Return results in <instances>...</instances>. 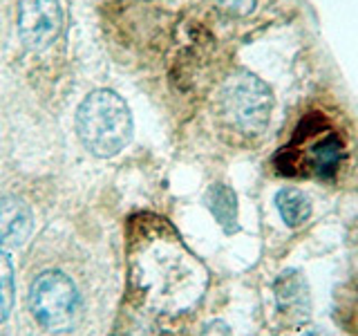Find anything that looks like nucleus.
Segmentation results:
<instances>
[{
	"mask_svg": "<svg viewBox=\"0 0 358 336\" xmlns=\"http://www.w3.org/2000/svg\"><path fill=\"white\" fill-rule=\"evenodd\" d=\"M224 9H229L231 14H249L253 9L255 0H222Z\"/></svg>",
	"mask_w": 358,
	"mask_h": 336,
	"instance_id": "9b49d317",
	"label": "nucleus"
},
{
	"mask_svg": "<svg viewBox=\"0 0 358 336\" xmlns=\"http://www.w3.org/2000/svg\"><path fill=\"white\" fill-rule=\"evenodd\" d=\"M273 94L268 85L251 72H238L220 92V115L227 126L242 137H257L271 121Z\"/></svg>",
	"mask_w": 358,
	"mask_h": 336,
	"instance_id": "7ed1b4c3",
	"label": "nucleus"
},
{
	"mask_svg": "<svg viewBox=\"0 0 358 336\" xmlns=\"http://www.w3.org/2000/svg\"><path fill=\"white\" fill-rule=\"evenodd\" d=\"M27 305L34 321L45 332H70L78 314H81V296L70 276L59 269H48L34 278L29 287Z\"/></svg>",
	"mask_w": 358,
	"mask_h": 336,
	"instance_id": "20e7f679",
	"label": "nucleus"
},
{
	"mask_svg": "<svg viewBox=\"0 0 358 336\" xmlns=\"http://www.w3.org/2000/svg\"><path fill=\"white\" fill-rule=\"evenodd\" d=\"M14 305V267L5 251H0V323L9 318Z\"/></svg>",
	"mask_w": 358,
	"mask_h": 336,
	"instance_id": "9d476101",
	"label": "nucleus"
},
{
	"mask_svg": "<svg viewBox=\"0 0 358 336\" xmlns=\"http://www.w3.org/2000/svg\"><path fill=\"white\" fill-rule=\"evenodd\" d=\"M199 336H233V332L224 321H213V323L206 325L204 330H201Z\"/></svg>",
	"mask_w": 358,
	"mask_h": 336,
	"instance_id": "f8f14e48",
	"label": "nucleus"
},
{
	"mask_svg": "<svg viewBox=\"0 0 358 336\" xmlns=\"http://www.w3.org/2000/svg\"><path fill=\"white\" fill-rule=\"evenodd\" d=\"M59 0H20L18 5V36L27 50L43 52L56 41L61 31Z\"/></svg>",
	"mask_w": 358,
	"mask_h": 336,
	"instance_id": "39448f33",
	"label": "nucleus"
},
{
	"mask_svg": "<svg viewBox=\"0 0 358 336\" xmlns=\"http://www.w3.org/2000/svg\"><path fill=\"white\" fill-rule=\"evenodd\" d=\"M76 132L85 148L99 157L121 153L132 137L128 104L112 90L87 94L76 110Z\"/></svg>",
	"mask_w": 358,
	"mask_h": 336,
	"instance_id": "f03ea898",
	"label": "nucleus"
},
{
	"mask_svg": "<svg viewBox=\"0 0 358 336\" xmlns=\"http://www.w3.org/2000/svg\"><path fill=\"white\" fill-rule=\"evenodd\" d=\"M278 314L289 325H302L311 318V296L307 278L298 269H285L273 283Z\"/></svg>",
	"mask_w": 358,
	"mask_h": 336,
	"instance_id": "423d86ee",
	"label": "nucleus"
},
{
	"mask_svg": "<svg viewBox=\"0 0 358 336\" xmlns=\"http://www.w3.org/2000/svg\"><path fill=\"white\" fill-rule=\"evenodd\" d=\"M275 206L289 229L302 227L311 218V200L300 188H282L275 193Z\"/></svg>",
	"mask_w": 358,
	"mask_h": 336,
	"instance_id": "1a4fd4ad",
	"label": "nucleus"
},
{
	"mask_svg": "<svg viewBox=\"0 0 358 336\" xmlns=\"http://www.w3.org/2000/svg\"><path fill=\"white\" fill-rule=\"evenodd\" d=\"M345 160V141L320 112H309L294 137L275 155V171L287 177L331 179Z\"/></svg>",
	"mask_w": 358,
	"mask_h": 336,
	"instance_id": "f257e3e1",
	"label": "nucleus"
},
{
	"mask_svg": "<svg viewBox=\"0 0 358 336\" xmlns=\"http://www.w3.org/2000/svg\"><path fill=\"white\" fill-rule=\"evenodd\" d=\"M206 206L227 233H235L238 224V195L227 184H213L206 190Z\"/></svg>",
	"mask_w": 358,
	"mask_h": 336,
	"instance_id": "6e6552de",
	"label": "nucleus"
},
{
	"mask_svg": "<svg viewBox=\"0 0 358 336\" xmlns=\"http://www.w3.org/2000/svg\"><path fill=\"white\" fill-rule=\"evenodd\" d=\"M34 227L31 211L20 197L0 200V246L14 249L29 238Z\"/></svg>",
	"mask_w": 358,
	"mask_h": 336,
	"instance_id": "0eeeda50",
	"label": "nucleus"
}]
</instances>
